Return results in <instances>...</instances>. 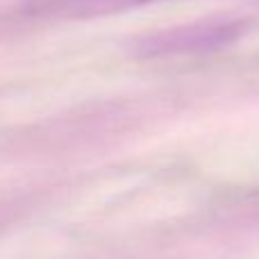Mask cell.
<instances>
[{"label":"cell","instance_id":"1","mask_svg":"<svg viewBox=\"0 0 259 259\" xmlns=\"http://www.w3.org/2000/svg\"><path fill=\"white\" fill-rule=\"evenodd\" d=\"M130 3H139V0H34L36 9H53V12H94V9L121 7Z\"/></svg>","mask_w":259,"mask_h":259}]
</instances>
